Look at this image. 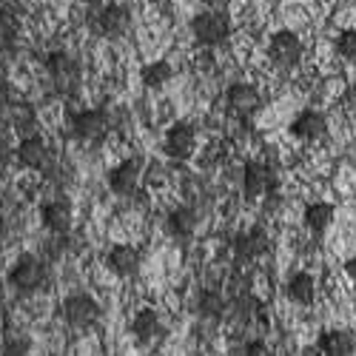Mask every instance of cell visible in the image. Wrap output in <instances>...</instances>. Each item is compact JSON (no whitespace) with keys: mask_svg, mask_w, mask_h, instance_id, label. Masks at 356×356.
Segmentation results:
<instances>
[{"mask_svg":"<svg viewBox=\"0 0 356 356\" xmlns=\"http://www.w3.org/2000/svg\"><path fill=\"white\" fill-rule=\"evenodd\" d=\"M322 356H353L356 353V334L348 328H328L319 334L316 342Z\"/></svg>","mask_w":356,"mask_h":356,"instance_id":"cell-16","label":"cell"},{"mask_svg":"<svg viewBox=\"0 0 356 356\" xmlns=\"http://www.w3.org/2000/svg\"><path fill=\"white\" fill-rule=\"evenodd\" d=\"M140 248L129 245V243H120V245H114L108 254H106V265H108V271L114 277H120V280H129L140 271Z\"/></svg>","mask_w":356,"mask_h":356,"instance_id":"cell-14","label":"cell"},{"mask_svg":"<svg viewBox=\"0 0 356 356\" xmlns=\"http://www.w3.org/2000/svg\"><path fill=\"white\" fill-rule=\"evenodd\" d=\"M15 293H38L46 285V265L35 254H20L6 274Z\"/></svg>","mask_w":356,"mask_h":356,"instance_id":"cell-3","label":"cell"},{"mask_svg":"<svg viewBox=\"0 0 356 356\" xmlns=\"http://www.w3.org/2000/svg\"><path fill=\"white\" fill-rule=\"evenodd\" d=\"M231 251H234V257L240 259V262L259 259L265 251H268V234H265L262 225H254V228H248V231H243V234L234 236Z\"/></svg>","mask_w":356,"mask_h":356,"instance_id":"cell-11","label":"cell"},{"mask_svg":"<svg viewBox=\"0 0 356 356\" xmlns=\"http://www.w3.org/2000/svg\"><path fill=\"white\" fill-rule=\"evenodd\" d=\"M108 131V114L106 108H80L72 114V134L77 140H100Z\"/></svg>","mask_w":356,"mask_h":356,"instance_id":"cell-9","label":"cell"},{"mask_svg":"<svg viewBox=\"0 0 356 356\" xmlns=\"http://www.w3.org/2000/svg\"><path fill=\"white\" fill-rule=\"evenodd\" d=\"M277 191V177L265 163H245L243 168V194L245 200H259Z\"/></svg>","mask_w":356,"mask_h":356,"instance_id":"cell-10","label":"cell"},{"mask_svg":"<svg viewBox=\"0 0 356 356\" xmlns=\"http://www.w3.org/2000/svg\"><path fill=\"white\" fill-rule=\"evenodd\" d=\"M285 296L291 302H296V305H314V300H316V280L311 274H305V271L293 274L288 280V285H285Z\"/></svg>","mask_w":356,"mask_h":356,"instance_id":"cell-21","label":"cell"},{"mask_svg":"<svg viewBox=\"0 0 356 356\" xmlns=\"http://www.w3.org/2000/svg\"><path fill=\"white\" fill-rule=\"evenodd\" d=\"M165 228L174 240H191L197 231V211L188 209V205H177L165 217Z\"/></svg>","mask_w":356,"mask_h":356,"instance_id":"cell-20","label":"cell"},{"mask_svg":"<svg viewBox=\"0 0 356 356\" xmlns=\"http://www.w3.org/2000/svg\"><path fill=\"white\" fill-rule=\"evenodd\" d=\"M302 220L311 234H325L334 222V205L331 202H308Z\"/></svg>","mask_w":356,"mask_h":356,"instance_id":"cell-22","label":"cell"},{"mask_svg":"<svg viewBox=\"0 0 356 356\" xmlns=\"http://www.w3.org/2000/svg\"><path fill=\"white\" fill-rule=\"evenodd\" d=\"M291 134L302 143H319L325 134H328V120H325L322 111H314V108H305L302 114L293 117L291 123Z\"/></svg>","mask_w":356,"mask_h":356,"instance_id":"cell-15","label":"cell"},{"mask_svg":"<svg viewBox=\"0 0 356 356\" xmlns=\"http://www.w3.org/2000/svg\"><path fill=\"white\" fill-rule=\"evenodd\" d=\"M222 311H225V300H222L220 291H214V288L200 291V300H197V314L200 316H205V319H222Z\"/></svg>","mask_w":356,"mask_h":356,"instance_id":"cell-25","label":"cell"},{"mask_svg":"<svg viewBox=\"0 0 356 356\" xmlns=\"http://www.w3.org/2000/svg\"><path fill=\"white\" fill-rule=\"evenodd\" d=\"M0 220H3V202H0Z\"/></svg>","mask_w":356,"mask_h":356,"instance_id":"cell-32","label":"cell"},{"mask_svg":"<svg viewBox=\"0 0 356 356\" xmlns=\"http://www.w3.org/2000/svg\"><path fill=\"white\" fill-rule=\"evenodd\" d=\"M174 77V66L168 60H152V63H145L140 69V80L145 88H154V92H160V88H165Z\"/></svg>","mask_w":356,"mask_h":356,"instance_id":"cell-23","label":"cell"},{"mask_svg":"<svg viewBox=\"0 0 356 356\" xmlns=\"http://www.w3.org/2000/svg\"><path fill=\"white\" fill-rule=\"evenodd\" d=\"M194 148H197V131L191 123L186 120H177L168 131H165V140H163V152L171 157V160H191L194 157Z\"/></svg>","mask_w":356,"mask_h":356,"instance_id":"cell-8","label":"cell"},{"mask_svg":"<svg viewBox=\"0 0 356 356\" xmlns=\"http://www.w3.org/2000/svg\"><path fill=\"white\" fill-rule=\"evenodd\" d=\"M9 111H12V126H15L17 131H29V129L35 126V108L29 106V103H17V106H12Z\"/></svg>","mask_w":356,"mask_h":356,"instance_id":"cell-26","label":"cell"},{"mask_svg":"<svg viewBox=\"0 0 356 356\" xmlns=\"http://www.w3.org/2000/svg\"><path fill=\"white\" fill-rule=\"evenodd\" d=\"M29 348H32V345H29L26 337H12L3 345V353H0V356H29Z\"/></svg>","mask_w":356,"mask_h":356,"instance_id":"cell-28","label":"cell"},{"mask_svg":"<svg viewBox=\"0 0 356 356\" xmlns=\"http://www.w3.org/2000/svg\"><path fill=\"white\" fill-rule=\"evenodd\" d=\"M46 72L60 92H74L77 83H80V63L66 49H57V51L46 54Z\"/></svg>","mask_w":356,"mask_h":356,"instance_id":"cell-5","label":"cell"},{"mask_svg":"<svg viewBox=\"0 0 356 356\" xmlns=\"http://www.w3.org/2000/svg\"><path fill=\"white\" fill-rule=\"evenodd\" d=\"M302 54H305V46H302L300 38L291 32V29H282V32L271 35V40H268V57H271V63L277 69H282V72L296 69V66H300V60H302Z\"/></svg>","mask_w":356,"mask_h":356,"instance_id":"cell-4","label":"cell"},{"mask_svg":"<svg viewBox=\"0 0 356 356\" xmlns=\"http://www.w3.org/2000/svg\"><path fill=\"white\" fill-rule=\"evenodd\" d=\"M337 54L345 60H356V29H345L337 38Z\"/></svg>","mask_w":356,"mask_h":356,"instance_id":"cell-27","label":"cell"},{"mask_svg":"<svg viewBox=\"0 0 356 356\" xmlns=\"http://www.w3.org/2000/svg\"><path fill=\"white\" fill-rule=\"evenodd\" d=\"M191 38L202 49L222 46L231 38V17L225 15V9H202L191 17Z\"/></svg>","mask_w":356,"mask_h":356,"instance_id":"cell-1","label":"cell"},{"mask_svg":"<svg viewBox=\"0 0 356 356\" xmlns=\"http://www.w3.org/2000/svg\"><path fill=\"white\" fill-rule=\"evenodd\" d=\"M15 157H17V163H20L23 168L40 171V168L49 165L51 152H49V143H46L40 134H26V137L17 143V148H15Z\"/></svg>","mask_w":356,"mask_h":356,"instance_id":"cell-12","label":"cell"},{"mask_svg":"<svg viewBox=\"0 0 356 356\" xmlns=\"http://www.w3.org/2000/svg\"><path fill=\"white\" fill-rule=\"evenodd\" d=\"M20 38V17L15 9L0 6V51H12Z\"/></svg>","mask_w":356,"mask_h":356,"instance_id":"cell-24","label":"cell"},{"mask_svg":"<svg viewBox=\"0 0 356 356\" xmlns=\"http://www.w3.org/2000/svg\"><path fill=\"white\" fill-rule=\"evenodd\" d=\"M131 334L140 345H152L154 339H160V334H163L160 314L154 308H140L131 319Z\"/></svg>","mask_w":356,"mask_h":356,"instance_id":"cell-19","label":"cell"},{"mask_svg":"<svg viewBox=\"0 0 356 356\" xmlns=\"http://www.w3.org/2000/svg\"><path fill=\"white\" fill-rule=\"evenodd\" d=\"M12 108V92H9V83L6 80H0V117L9 114Z\"/></svg>","mask_w":356,"mask_h":356,"instance_id":"cell-30","label":"cell"},{"mask_svg":"<svg viewBox=\"0 0 356 356\" xmlns=\"http://www.w3.org/2000/svg\"><path fill=\"white\" fill-rule=\"evenodd\" d=\"M60 314L72 328H92V325L100 319V305H97L95 296H88V293H72L63 300Z\"/></svg>","mask_w":356,"mask_h":356,"instance_id":"cell-7","label":"cell"},{"mask_svg":"<svg viewBox=\"0 0 356 356\" xmlns=\"http://www.w3.org/2000/svg\"><path fill=\"white\" fill-rule=\"evenodd\" d=\"M243 356H271V348L265 345L262 339H251V342H245Z\"/></svg>","mask_w":356,"mask_h":356,"instance_id":"cell-29","label":"cell"},{"mask_svg":"<svg viewBox=\"0 0 356 356\" xmlns=\"http://www.w3.org/2000/svg\"><path fill=\"white\" fill-rule=\"evenodd\" d=\"M345 274H348V277L356 282V257H350V259L345 262Z\"/></svg>","mask_w":356,"mask_h":356,"instance_id":"cell-31","label":"cell"},{"mask_svg":"<svg viewBox=\"0 0 356 356\" xmlns=\"http://www.w3.org/2000/svg\"><path fill=\"white\" fill-rule=\"evenodd\" d=\"M140 171H143V163L137 157L123 160L120 165H114L108 171V188L117 197H131L137 191V186H140Z\"/></svg>","mask_w":356,"mask_h":356,"instance_id":"cell-13","label":"cell"},{"mask_svg":"<svg viewBox=\"0 0 356 356\" xmlns=\"http://www.w3.org/2000/svg\"><path fill=\"white\" fill-rule=\"evenodd\" d=\"M222 316L236 331H265L268 328V311L251 293H240L234 302H225Z\"/></svg>","mask_w":356,"mask_h":356,"instance_id":"cell-2","label":"cell"},{"mask_svg":"<svg viewBox=\"0 0 356 356\" xmlns=\"http://www.w3.org/2000/svg\"><path fill=\"white\" fill-rule=\"evenodd\" d=\"M40 220H43V228L51 231V234H69L72 228V205L57 197V200H49L43 209H40Z\"/></svg>","mask_w":356,"mask_h":356,"instance_id":"cell-18","label":"cell"},{"mask_svg":"<svg viewBox=\"0 0 356 356\" xmlns=\"http://www.w3.org/2000/svg\"><path fill=\"white\" fill-rule=\"evenodd\" d=\"M225 106L234 117H240V120L245 123L262 108V95H259V88L251 86V83H231L228 92H225Z\"/></svg>","mask_w":356,"mask_h":356,"instance_id":"cell-6","label":"cell"},{"mask_svg":"<svg viewBox=\"0 0 356 356\" xmlns=\"http://www.w3.org/2000/svg\"><path fill=\"white\" fill-rule=\"evenodd\" d=\"M129 26H131V15L120 3H108L97 15V29L103 38H123L129 32Z\"/></svg>","mask_w":356,"mask_h":356,"instance_id":"cell-17","label":"cell"}]
</instances>
